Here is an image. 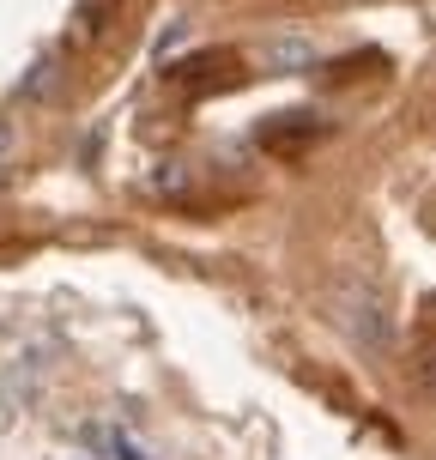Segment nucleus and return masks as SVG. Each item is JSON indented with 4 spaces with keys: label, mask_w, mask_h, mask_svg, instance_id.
Wrapping results in <instances>:
<instances>
[{
    "label": "nucleus",
    "mask_w": 436,
    "mask_h": 460,
    "mask_svg": "<svg viewBox=\"0 0 436 460\" xmlns=\"http://www.w3.org/2000/svg\"><path fill=\"white\" fill-rule=\"evenodd\" d=\"M327 315L345 327V340L369 345V351H382V345L394 340L388 303H382V291H376L369 279H334V291H327Z\"/></svg>",
    "instance_id": "nucleus-1"
},
{
    "label": "nucleus",
    "mask_w": 436,
    "mask_h": 460,
    "mask_svg": "<svg viewBox=\"0 0 436 460\" xmlns=\"http://www.w3.org/2000/svg\"><path fill=\"white\" fill-rule=\"evenodd\" d=\"M6 146H13V128H6V121H0V158H6Z\"/></svg>",
    "instance_id": "nucleus-4"
},
{
    "label": "nucleus",
    "mask_w": 436,
    "mask_h": 460,
    "mask_svg": "<svg viewBox=\"0 0 436 460\" xmlns=\"http://www.w3.org/2000/svg\"><path fill=\"white\" fill-rule=\"evenodd\" d=\"M182 85H194V92H207V85H230L236 79V67H230V55H194V67L176 73Z\"/></svg>",
    "instance_id": "nucleus-2"
},
{
    "label": "nucleus",
    "mask_w": 436,
    "mask_h": 460,
    "mask_svg": "<svg viewBox=\"0 0 436 460\" xmlns=\"http://www.w3.org/2000/svg\"><path fill=\"white\" fill-rule=\"evenodd\" d=\"M418 382H424V388L436 394V345H431V351H424V358H418Z\"/></svg>",
    "instance_id": "nucleus-3"
}]
</instances>
